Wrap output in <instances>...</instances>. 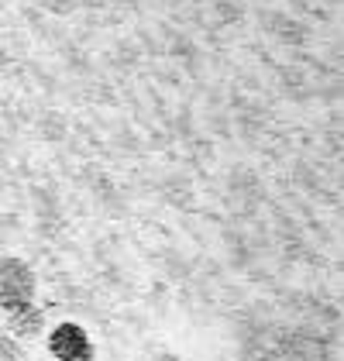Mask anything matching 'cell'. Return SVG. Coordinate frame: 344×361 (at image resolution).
<instances>
[{
    "label": "cell",
    "instance_id": "obj_1",
    "mask_svg": "<svg viewBox=\"0 0 344 361\" xmlns=\"http://www.w3.org/2000/svg\"><path fill=\"white\" fill-rule=\"evenodd\" d=\"M52 351L62 361H86L90 358V341L83 337L80 327H59L52 334Z\"/></svg>",
    "mask_w": 344,
    "mask_h": 361
}]
</instances>
